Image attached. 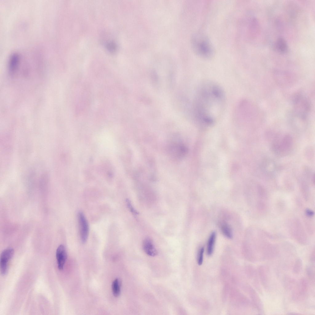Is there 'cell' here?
I'll use <instances>...</instances> for the list:
<instances>
[{
    "mask_svg": "<svg viewBox=\"0 0 315 315\" xmlns=\"http://www.w3.org/2000/svg\"><path fill=\"white\" fill-rule=\"evenodd\" d=\"M222 88L213 83L202 84L198 90L194 108L195 117L200 123L210 125L215 118L225 100Z\"/></svg>",
    "mask_w": 315,
    "mask_h": 315,
    "instance_id": "1",
    "label": "cell"
},
{
    "mask_svg": "<svg viewBox=\"0 0 315 315\" xmlns=\"http://www.w3.org/2000/svg\"><path fill=\"white\" fill-rule=\"evenodd\" d=\"M190 44L193 51L198 57L208 59L214 56V47L209 38L205 34L200 32L193 34L191 37Z\"/></svg>",
    "mask_w": 315,
    "mask_h": 315,
    "instance_id": "2",
    "label": "cell"
},
{
    "mask_svg": "<svg viewBox=\"0 0 315 315\" xmlns=\"http://www.w3.org/2000/svg\"><path fill=\"white\" fill-rule=\"evenodd\" d=\"M187 148L179 139L175 138L170 141L167 146V151L170 156L175 159L183 158L187 153Z\"/></svg>",
    "mask_w": 315,
    "mask_h": 315,
    "instance_id": "3",
    "label": "cell"
},
{
    "mask_svg": "<svg viewBox=\"0 0 315 315\" xmlns=\"http://www.w3.org/2000/svg\"><path fill=\"white\" fill-rule=\"evenodd\" d=\"M295 112L301 118L305 119L310 109L309 102L306 98L301 94H297L293 100Z\"/></svg>",
    "mask_w": 315,
    "mask_h": 315,
    "instance_id": "4",
    "label": "cell"
},
{
    "mask_svg": "<svg viewBox=\"0 0 315 315\" xmlns=\"http://www.w3.org/2000/svg\"><path fill=\"white\" fill-rule=\"evenodd\" d=\"M292 295L294 301L299 300L304 298L306 295L308 290V284L304 278H301L296 285Z\"/></svg>",
    "mask_w": 315,
    "mask_h": 315,
    "instance_id": "5",
    "label": "cell"
},
{
    "mask_svg": "<svg viewBox=\"0 0 315 315\" xmlns=\"http://www.w3.org/2000/svg\"><path fill=\"white\" fill-rule=\"evenodd\" d=\"M14 250L12 248H8L2 251L0 255V267L2 275H6L8 272V263L14 255Z\"/></svg>",
    "mask_w": 315,
    "mask_h": 315,
    "instance_id": "6",
    "label": "cell"
},
{
    "mask_svg": "<svg viewBox=\"0 0 315 315\" xmlns=\"http://www.w3.org/2000/svg\"><path fill=\"white\" fill-rule=\"evenodd\" d=\"M78 219L81 240L84 243L87 241L88 233L89 226L87 221L83 213L80 211L78 213Z\"/></svg>",
    "mask_w": 315,
    "mask_h": 315,
    "instance_id": "7",
    "label": "cell"
},
{
    "mask_svg": "<svg viewBox=\"0 0 315 315\" xmlns=\"http://www.w3.org/2000/svg\"><path fill=\"white\" fill-rule=\"evenodd\" d=\"M257 274L261 283L266 289L268 288L270 284V275L269 269L265 265H262L257 268Z\"/></svg>",
    "mask_w": 315,
    "mask_h": 315,
    "instance_id": "8",
    "label": "cell"
},
{
    "mask_svg": "<svg viewBox=\"0 0 315 315\" xmlns=\"http://www.w3.org/2000/svg\"><path fill=\"white\" fill-rule=\"evenodd\" d=\"M56 257L59 269L62 270L67 258V255L64 246L61 245L57 248L56 251Z\"/></svg>",
    "mask_w": 315,
    "mask_h": 315,
    "instance_id": "9",
    "label": "cell"
},
{
    "mask_svg": "<svg viewBox=\"0 0 315 315\" xmlns=\"http://www.w3.org/2000/svg\"><path fill=\"white\" fill-rule=\"evenodd\" d=\"M142 246L145 253L150 256H155L157 254L152 240L149 237L146 238L143 242Z\"/></svg>",
    "mask_w": 315,
    "mask_h": 315,
    "instance_id": "10",
    "label": "cell"
},
{
    "mask_svg": "<svg viewBox=\"0 0 315 315\" xmlns=\"http://www.w3.org/2000/svg\"><path fill=\"white\" fill-rule=\"evenodd\" d=\"M19 54L16 53H13L10 56L8 63V68L10 73L13 74L17 70L19 63Z\"/></svg>",
    "mask_w": 315,
    "mask_h": 315,
    "instance_id": "11",
    "label": "cell"
},
{
    "mask_svg": "<svg viewBox=\"0 0 315 315\" xmlns=\"http://www.w3.org/2000/svg\"><path fill=\"white\" fill-rule=\"evenodd\" d=\"M252 299L254 305L259 313L263 312V305L262 302L257 293L254 290L252 291Z\"/></svg>",
    "mask_w": 315,
    "mask_h": 315,
    "instance_id": "12",
    "label": "cell"
},
{
    "mask_svg": "<svg viewBox=\"0 0 315 315\" xmlns=\"http://www.w3.org/2000/svg\"><path fill=\"white\" fill-rule=\"evenodd\" d=\"M216 237V233L213 232L209 238L207 245V253L209 256L211 255L213 253Z\"/></svg>",
    "mask_w": 315,
    "mask_h": 315,
    "instance_id": "13",
    "label": "cell"
},
{
    "mask_svg": "<svg viewBox=\"0 0 315 315\" xmlns=\"http://www.w3.org/2000/svg\"><path fill=\"white\" fill-rule=\"evenodd\" d=\"M276 46L277 50L281 53H285L287 50L286 42L282 38H278L276 42Z\"/></svg>",
    "mask_w": 315,
    "mask_h": 315,
    "instance_id": "14",
    "label": "cell"
},
{
    "mask_svg": "<svg viewBox=\"0 0 315 315\" xmlns=\"http://www.w3.org/2000/svg\"><path fill=\"white\" fill-rule=\"evenodd\" d=\"M221 229L223 234L226 237L229 238H232V232L231 228L229 225L226 223L223 224L221 226Z\"/></svg>",
    "mask_w": 315,
    "mask_h": 315,
    "instance_id": "15",
    "label": "cell"
},
{
    "mask_svg": "<svg viewBox=\"0 0 315 315\" xmlns=\"http://www.w3.org/2000/svg\"><path fill=\"white\" fill-rule=\"evenodd\" d=\"M112 289L114 296L117 297L119 296L120 293V284L118 279H115L112 284Z\"/></svg>",
    "mask_w": 315,
    "mask_h": 315,
    "instance_id": "16",
    "label": "cell"
},
{
    "mask_svg": "<svg viewBox=\"0 0 315 315\" xmlns=\"http://www.w3.org/2000/svg\"><path fill=\"white\" fill-rule=\"evenodd\" d=\"M302 267V261L300 258H298L295 261L293 268V273L297 274L300 273Z\"/></svg>",
    "mask_w": 315,
    "mask_h": 315,
    "instance_id": "17",
    "label": "cell"
},
{
    "mask_svg": "<svg viewBox=\"0 0 315 315\" xmlns=\"http://www.w3.org/2000/svg\"><path fill=\"white\" fill-rule=\"evenodd\" d=\"M306 274L309 279L312 281H314L315 271L314 266L311 265L307 266L306 269Z\"/></svg>",
    "mask_w": 315,
    "mask_h": 315,
    "instance_id": "18",
    "label": "cell"
},
{
    "mask_svg": "<svg viewBox=\"0 0 315 315\" xmlns=\"http://www.w3.org/2000/svg\"><path fill=\"white\" fill-rule=\"evenodd\" d=\"M204 250V247H201L199 251L197 257V263L199 265H201L203 262V255Z\"/></svg>",
    "mask_w": 315,
    "mask_h": 315,
    "instance_id": "19",
    "label": "cell"
},
{
    "mask_svg": "<svg viewBox=\"0 0 315 315\" xmlns=\"http://www.w3.org/2000/svg\"><path fill=\"white\" fill-rule=\"evenodd\" d=\"M126 203L129 209L133 214L137 215L138 214V213L133 207L131 201L129 199H126Z\"/></svg>",
    "mask_w": 315,
    "mask_h": 315,
    "instance_id": "20",
    "label": "cell"
},
{
    "mask_svg": "<svg viewBox=\"0 0 315 315\" xmlns=\"http://www.w3.org/2000/svg\"><path fill=\"white\" fill-rule=\"evenodd\" d=\"M310 260L312 262H314L315 261V252L314 250L312 252L311 254L310 255Z\"/></svg>",
    "mask_w": 315,
    "mask_h": 315,
    "instance_id": "21",
    "label": "cell"
},
{
    "mask_svg": "<svg viewBox=\"0 0 315 315\" xmlns=\"http://www.w3.org/2000/svg\"><path fill=\"white\" fill-rule=\"evenodd\" d=\"M306 213L307 215L309 216H312L313 214V212L310 210H307Z\"/></svg>",
    "mask_w": 315,
    "mask_h": 315,
    "instance_id": "22",
    "label": "cell"
}]
</instances>
